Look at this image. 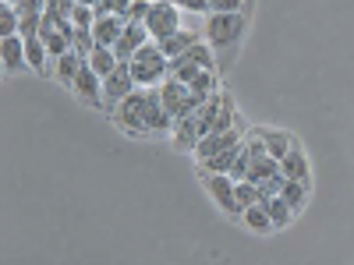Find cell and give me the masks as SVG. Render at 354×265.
Wrapping results in <instances>:
<instances>
[{
  "label": "cell",
  "mask_w": 354,
  "mask_h": 265,
  "mask_svg": "<svg viewBox=\"0 0 354 265\" xmlns=\"http://www.w3.org/2000/svg\"><path fill=\"white\" fill-rule=\"evenodd\" d=\"M75 96L82 99V103H88V106H103V78L88 68V61H85V68L78 71V78H75Z\"/></svg>",
  "instance_id": "10"
},
{
  "label": "cell",
  "mask_w": 354,
  "mask_h": 265,
  "mask_svg": "<svg viewBox=\"0 0 354 265\" xmlns=\"http://www.w3.org/2000/svg\"><path fill=\"white\" fill-rule=\"evenodd\" d=\"M131 75H135V81L138 85H145V88H156V85H163V78L170 75V57L160 50V43L156 39H149L135 57H131Z\"/></svg>",
  "instance_id": "2"
},
{
  "label": "cell",
  "mask_w": 354,
  "mask_h": 265,
  "mask_svg": "<svg viewBox=\"0 0 354 265\" xmlns=\"http://www.w3.org/2000/svg\"><path fill=\"white\" fill-rule=\"evenodd\" d=\"M117 64H121V61H117V53H113L110 46H96L93 53H88V68H93L100 78H106Z\"/></svg>",
  "instance_id": "19"
},
{
  "label": "cell",
  "mask_w": 354,
  "mask_h": 265,
  "mask_svg": "<svg viewBox=\"0 0 354 265\" xmlns=\"http://www.w3.org/2000/svg\"><path fill=\"white\" fill-rule=\"evenodd\" d=\"M262 205H266V213H270V219H273V226H277V230H283V226L294 219V209H290V202H287L283 195H270V198H262Z\"/></svg>",
  "instance_id": "16"
},
{
  "label": "cell",
  "mask_w": 354,
  "mask_h": 265,
  "mask_svg": "<svg viewBox=\"0 0 354 265\" xmlns=\"http://www.w3.org/2000/svg\"><path fill=\"white\" fill-rule=\"evenodd\" d=\"M248 28V11H209L205 14V43L213 53H234Z\"/></svg>",
  "instance_id": "1"
},
{
  "label": "cell",
  "mask_w": 354,
  "mask_h": 265,
  "mask_svg": "<svg viewBox=\"0 0 354 265\" xmlns=\"http://www.w3.org/2000/svg\"><path fill=\"white\" fill-rule=\"evenodd\" d=\"M71 46L88 61V53L96 50V36H93V28H75V36H71Z\"/></svg>",
  "instance_id": "25"
},
{
  "label": "cell",
  "mask_w": 354,
  "mask_h": 265,
  "mask_svg": "<svg viewBox=\"0 0 354 265\" xmlns=\"http://www.w3.org/2000/svg\"><path fill=\"white\" fill-rule=\"evenodd\" d=\"M198 43V36L192 32V28H177V32L174 36H167V39H160V50L170 57V61H174V57H181V53H188L192 46Z\"/></svg>",
  "instance_id": "15"
},
{
  "label": "cell",
  "mask_w": 354,
  "mask_h": 265,
  "mask_svg": "<svg viewBox=\"0 0 354 265\" xmlns=\"http://www.w3.org/2000/svg\"><path fill=\"white\" fill-rule=\"evenodd\" d=\"M234 184H238V181H234L230 173H209V170H205V191L213 195V202L220 205V209H223L227 216H241L245 209L238 205V195H234Z\"/></svg>",
  "instance_id": "8"
},
{
  "label": "cell",
  "mask_w": 354,
  "mask_h": 265,
  "mask_svg": "<svg viewBox=\"0 0 354 265\" xmlns=\"http://www.w3.org/2000/svg\"><path fill=\"white\" fill-rule=\"evenodd\" d=\"M259 135H262V141H266V153H270L273 159H283V156L290 153V145H294V138H290L287 131H270V128H259Z\"/></svg>",
  "instance_id": "17"
},
{
  "label": "cell",
  "mask_w": 354,
  "mask_h": 265,
  "mask_svg": "<svg viewBox=\"0 0 354 265\" xmlns=\"http://www.w3.org/2000/svg\"><path fill=\"white\" fill-rule=\"evenodd\" d=\"M124 25H128V18L124 14H103V18H96V25H93V36H96V46H117V39H121V32H124Z\"/></svg>",
  "instance_id": "12"
},
{
  "label": "cell",
  "mask_w": 354,
  "mask_h": 265,
  "mask_svg": "<svg viewBox=\"0 0 354 265\" xmlns=\"http://www.w3.org/2000/svg\"><path fill=\"white\" fill-rule=\"evenodd\" d=\"M21 32V14H18V8L15 4H0V39L4 36H18Z\"/></svg>",
  "instance_id": "23"
},
{
  "label": "cell",
  "mask_w": 354,
  "mask_h": 265,
  "mask_svg": "<svg viewBox=\"0 0 354 265\" xmlns=\"http://www.w3.org/2000/svg\"><path fill=\"white\" fill-rule=\"evenodd\" d=\"M153 36H149V28H145V21H128L124 25V32H121V39H117V46H113V53H117V61H131V57L149 43Z\"/></svg>",
  "instance_id": "9"
},
{
  "label": "cell",
  "mask_w": 354,
  "mask_h": 265,
  "mask_svg": "<svg viewBox=\"0 0 354 265\" xmlns=\"http://www.w3.org/2000/svg\"><path fill=\"white\" fill-rule=\"evenodd\" d=\"M234 195H238V205H241V209H248V205L262 202V191H259L255 181H238V184H234Z\"/></svg>",
  "instance_id": "24"
},
{
  "label": "cell",
  "mask_w": 354,
  "mask_h": 265,
  "mask_svg": "<svg viewBox=\"0 0 354 265\" xmlns=\"http://www.w3.org/2000/svg\"><path fill=\"white\" fill-rule=\"evenodd\" d=\"M213 88H216V71H202V75L192 81V92L202 96V99H209V96H213Z\"/></svg>",
  "instance_id": "26"
},
{
  "label": "cell",
  "mask_w": 354,
  "mask_h": 265,
  "mask_svg": "<svg viewBox=\"0 0 354 265\" xmlns=\"http://www.w3.org/2000/svg\"><path fill=\"white\" fill-rule=\"evenodd\" d=\"M280 173L290 177V181H305V184H308V159H305V153L298 149V141H294L290 153L280 159Z\"/></svg>",
  "instance_id": "14"
},
{
  "label": "cell",
  "mask_w": 354,
  "mask_h": 265,
  "mask_svg": "<svg viewBox=\"0 0 354 265\" xmlns=\"http://www.w3.org/2000/svg\"><path fill=\"white\" fill-rule=\"evenodd\" d=\"M174 4L188 14H209V0H174Z\"/></svg>",
  "instance_id": "30"
},
{
  "label": "cell",
  "mask_w": 354,
  "mask_h": 265,
  "mask_svg": "<svg viewBox=\"0 0 354 265\" xmlns=\"http://www.w3.org/2000/svg\"><path fill=\"white\" fill-rule=\"evenodd\" d=\"M75 4H85V8H96V0H75Z\"/></svg>",
  "instance_id": "32"
},
{
  "label": "cell",
  "mask_w": 354,
  "mask_h": 265,
  "mask_svg": "<svg viewBox=\"0 0 354 265\" xmlns=\"http://www.w3.org/2000/svg\"><path fill=\"white\" fill-rule=\"evenodd\" d=\"M248 0H209V11H245Z\"/></svg>",
  "instance_id": "31"
},
{
  "label": "cell",
  "mask_w": 354,
  "mask_h": 265,
  "mask_svg": "<svg viewBox=\"0 0 354 265\" xmlns=\"http://www.w3.org/2000/svg\"><path fill=\"white\" fill-rule=\"evenodd\" d=\"M8 4H18V0H8Z\"/></svg>",
  "instance_id": "33"
},
{
  "label": "cell",
  "mask_w": 354,
  "mask_h": 265,
  "mask_svg": "<svg viewBox=\"0 0 354 265\" xmlns=\"http://www.w3.org/2000/svg\"><path fill=\"white\" fill-rule=\"evenodd\" d=\"M280 195L290 202L294 213H301V209H305V198H308V184H305V181H290V177H287L283 188H280Z\"/></svg>",
  "instance_id": "22"
},
{
  "label": "cell",
  "mask_w": 354,
  "mask_h": 265,
  "mask_svg": "<svg viewBox=\"0 0 354 265\" xmlns=\"http://www.w3.org/2000/svg\"><path fill=\"white\" fill-rule=\"evenodd\" d=\"M25 57H28V68H36V71H46V61H50V50L39 36H28L25 39Z\"/></svg>",
  "instance_id": "20"
},
{
  "label": "cell",
  "mask_w": 354,
  "mask_h": 265,
  "mask_svg": "<svg viewBox=\"0 0 354 265\" xmlns=\"http://www.w3.org/2000/svg\"><path fill=\"white\" fill-rule=\"evenodd\" d=\"M85 68V57L71 46L68 53H61L57 57V68H53V75H57V81H64V85H75V78H78V71Z\"/></svg>",
  "instance_id": "13"
},
{
  "label": "cell",
  "mask_w": 354,
  "mask_h": 265,
  "mask_svg": "<svg viewBox=\"0 0 354 265\" xmlns=\"http://www.w3.org/2000/svg\"><path fill=\"white\" fill-rule=\"evenodd\" d=\"M181 8L174 4V0H153V8H149V18H145V28H149V36L160 43L167 36H174L177 28H181Z\"/></svg>",
  "instance_id": "5"
},
{
  "label": "cell",
  "mask_w": 354,
  "mask_h": 265,
  "mask_svg": "<svg viewBox=\"0 0 354 265\" xmlns=\"http://www.w3.org/2000/svg\"><path fill=\"white\" fill-rule=\"evenodd\" d=\"M0 61H4V71L8 75H18L28 68V57H25V36H4L0 39Z\"/></svg>",
  "instance_id": "11"
},
{
  "label": "cell",
  "mask_w": 354,
  "mask_h": 265,
  "mask_svg": "<svg viewBox=\"0 0 354 265\" xmlns=\"http://www.w3.org/2000/svg\"><path fill=\"white\" fill-rule=\"evenodd\" d=\"M241 145H245V141H238V145H230V149H223L220 156H213V159H205V163H198V166H202V170H209V173H230L234 159H238V153H241Z\"/></svg>",
  "instance_id": "21"
},
{
  "label": "cell",
  "mask_w": 354,
  "mask_h": 265,
  "mask_svg": "<svg viewBox=\"0 0 354 265\" xmlns=\"http://www.w3.org/2000/svg\"><path fill=\"white\" fill-rule=\"evenodd\" d=\"M241 131H245V121L238 117L230 128H223V131H209V135H202V141L195 145V159L198 163H205V159H213V156H220L223 149H230V145H238V141H245L241 138Z\"/></svg>",
  "instance_id": "6"
},
{
  "label": "cell",
  "mask_w": 354,
  "mask_h": 265,
  "mask_svg": "<svg viewBox=\"0 0 354 265\" xmlns=\"http://www.w3.org/2000/svg\"><path fill=\"white\" fill-rule=\"evenodd\" d=\"M149 8H153V0H131V8H128V21H145L149 18Z\"/></svg>",
  "instance_id": "29"
},
{
  "label": "cell",
  "mask_w": 354,
  "mask_h": 265,
  "mask_svg": "<svg viewBox=\"0 0 354 265\" xmlns=\"http://www.w3.org/2000/svg\"><path fill=\"white\" fill-rule=\"evenodd\" d=\"M71 21H75V28H93V25H96V8L75 4V8H71Z\"/></svg>",
  "instance_id": "27"
},
{
  "label": "cell",
  "mask_w": 354,
  "mask_h": 265,
  "mask_svg": "<svg viewBox=\"0 0 354 265\" xmlns=\"http://www.w3.org/2000/svg\"><path fill=\"white\" fill-rule=\"evenodd\" d=\"M241 219H245V226L255 230V233H270V230H273V219H270V213H266V205H262V202L248 205V209L241 213Z\"/></svg>",
  "instance_id": "18"
},
{
  "label": "cell",
  "mask_w": 354,
  "mask_h": 265,
  "mask_svg": "<svg viewBox=\"0 0 354 265\" xmlns=\"http://www.w3.org/2000/svg\"><path fill=\"white\" fill-rule=\"evenodd\" d=\"M202 71H216L213 46H209V43H202V39H198L188 53H181V57H174V61H170V78L185 81V85H192Z\"/></svg>",
  "instance_id": "4"
},
{
  "label": "cell",
  "mask_w": 354,
  "mask_h": 265,
  "mask_svg": "<svg viewBox=\"0 0 354 265\" xmlns=\"http://www.w3.org/2000/svg\"><path fill=\"white\" fill-rule=\"evenodd\" d=\"M131 0H96V18L103 14H128Z\"/></svg>",
  "instance_id": "28"
},
{
  "label": "cell",
  "mask_w": 354,
  "mask_h": 265,
  "mask_svg": "<svg viewBox=\"0 0 354 265\" xmlns=\"http://www.w3.org/2000/svg\"><path fill=\"white\" fill-rule=\"evenodd\" d=\"M135 88H138V81H135V75H131V64L121 61V64H117V68L103 78V106L113 110L128 92H135Z\"/></svg>",
  "instance_id": "7"
},
{
  "label": "cell",
  "mask_w": 354,
  "mask_h": 265,
  "mask_svg": "<svg viewBox=\"0 0 354 265\" xmlns=\"http://www.w3.org/2000/svg\"><path fill=\"white\" fill-rule=\"evenodd\" d=\"M145 106H149V88L138 85L135 92H128L121 103L110 110V117H113L117 124H121V131L142 138V135H149V128H145Z\"/></svg>",
  "instance_id": "3"
}]
</instances>
